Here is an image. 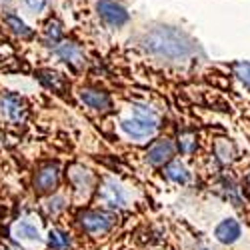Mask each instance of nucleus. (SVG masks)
Here are the masks:
<instances>
[{"label":"nucleus","instance_id":"7","mask_svg":"<svg viewBox=\"0 0 250 250\" xmlns=\"http://www.w3.org/2000/svg\"><path fill=\"white\" fill-rule=\"evenodd\" d=\"M174 154H176V146L170 140H158L148 148L146 158L154 166H164V164H168L170 160H174Z\"/></svg>","mask_w":250,"mask_h":250},{"label":"nucleus","instance_id":"8","mask_svg":"<svg viewBox=\"0 0 250 250\" xmlns=\"http://www.w3.org/2000/svg\"><path fill=\"white\" fill-rule=\"evenodd\" d=\"M80 100L86 104L88 108H94V110H108L112 106V100L106 92H102V90H96V88H84V90H80Z\"/></svg>","mask_w":250,"mask_h":250},{"label":"nucleus","instance_id":"16","mask_svg":"<svg viewBox=\"0 0 250 250\" xmlns=\"http://www.w3.org/2000/svg\"><path fill=\"white\" fill-rule=\"evenodd\" d=\"M48 246H50V250H66L70 246V238H68V234H64L62 230H50Z\"/></svg>","mask_w":250,"mask_h":250},{"label":"nucleus","instance_id":"22","mask_svg":"<svg viewBox=\"0 0 250 250\" xmlns=\"http://www.w3.org/2000/svg\"><path fill=\"white\" fill-rule=\"evenodd\" d=\"M200 250H206V248H200Z\"/></svg>","mask_w":250,"mask_h":250},{"label":"nucleus","instance_id":"20","mask_svg":"<svg viewBox=\"0 0 250 250\" xmlns=\"http://www.w3.org/2000/svg\"><path fill=\"white\" fill-rule=\"evenodd\" d=\"M24 2H26V6H28L30 10H34V12L44 10V6H46V0H24Z\"/></svg>","mask_w":250,"mask_h":250},{"label":"nucleus","instance_id":"18","mask_svg":"<svg viewBox=\"0 0 250 250\" xmlns=\"http://www.w3.org/2000/svg\"><path fill=\"white\" fill-rule=\"evenodd\" d=\"M194 146H196V140H194V136H192L190 132L180 134V138H178V148H180V152L190 154V152L194 150Z\"/></svg>","mask_w":250,"mask_h":250},{"label":"nucleus","instance_id":"21","mask_svg":"<svg viewBox=\"0 0 250 250\" xmlns=\"http://www.w3.org/2000/svg\"><path fill=\"white\" fill-rule=\"evenodd\" d=\"M62 202H64V200H62L60 196H56L54 200H50V202H48V204H50V206H48V210H50V212H56V210H62V206H64V204H62Z\"/></svg>","mask_w":250,"mask_h":250},{"label":"nucleus","instance_id":"2","mask_svg":"<svg viewBox=\"0 0 250 250\" xmlns=\"http://www.w3.org/2000/svg\"><path fill=\"white\" fill-rule=\"evenodd\" d=\"M122 130L126 132L128 136L132 138H148L156 132V114L148 108L140 110L138 108V114L134 118H128V120H122Z\"/></svg>","mask_w":250,"mask_h":250},{"label":"nucleus","instance_id":"1","mask_svg":"<svg viewBox=\"0 0 250 250\" xmlns=\"http://www.w3.org/2000/svg\"><path fill=\"white\" fill-rule=\"evenodd\" d=\"M142 44L148 52L168 60H182L194 52V40L180 28L172 26L152 28L150 32L144 34Z\"/></svg>","mask_w":250,"mask_h":250},{"label":"nucleus","instance_id":"14","mask_svg":"<svg viewBox=\"0 0 250 250\" xmlns=\"http://www.w3.org/2000/svg\"><path fill=\"white\" fill-rule=\"evenodd\" d=\"M14 232H16L18 238H22V240H40V230L32 222H20L14 228Z\"/></svg>","mask_w":250,"mask_h":250},{"label":"nucleus","instance_id":"5","mask_svg":"<svg viewBox=\"0 0 250 250\" xmlns=\"http://www.w3.org/2000/svg\"><path fill=\"white\" fill-rule=\"evenodd\" d=\"M80 226L84 228L86 232L90 234H100V232H106L108 228L112 226V216L106 212H100V210H86L80 214Z\"/></svg>","mask_w":250,"mask_h":250},{"label":"nucleus","instance_id":"10","mask_svg":"<svg viewBox=\"0 0 250 250\" xmlns=\"http://www.w3.org/2000/svg\"><path fill=\"white\" fill-rule=\"evenodd\" d=\"M214 236L218 242L222 244H232L240 238V224L232 218H228V220H222L218 226H216V230H214Z\"/></svg>","mask_w":250,"mask_h":250},{"label":"nucleus","instance_id":"12","mask_svg":"<svg viewBox=\"0 0 250 250\" xmlns=\"http://www.w3.org/2000/svg\"><path fill=\"white\" fill-rule=\"evenodd\" d=\"M164 174H166V178L176 182V184H186V182L190 180V172L186 170V166L180 164V162H172V160L166 164Z\"/></svg>","mask_w":250,"mask_h":250},{"label":"nucleus","instance_id":"17","mask_svg":"<svg viewBox=\"0 0 250 250\" xmlns=\"http://www.w3.org/2000/svg\"><path fill=\"white\" fill-rule=\"evenodd\" d=\"M234 74L238 76V80L242 82L244 86L250 88V62H246V60L236 62V64H234Z\"/></svg>","mask_w":250,"mask_h":250},{"label":"nucleus","instance_id":"6","mask_svg":"<svg viewBox=\"0 0 250 250\" xmlns=\"http://www.w3.org/2000/svg\"><path fill=\"white\" fill-rule=\"evenodd\" d=\"M98 198L104 206H108V208H122L124 204H126V196H124L122 188L110 178L104 180L102 186L98 188Z\"/></svg>","mask_w":250,"mask_h":250},{"label":"nucleus","instance_id":"13","mask_svg":"<svg viewBox=\"0 0 250 250\" xmlns=\"http://www.w3.org/2000/svg\"><path fill=\"white\" fill-rule=\"evenodd\" d=\"M58 54H60V58L64 60V62H70V64H74V66L82 64V52L72 42H66V44L58 46Z\"/></svg>","mask_w":250,"mask_h":250},{"label":"nucleus","instance_id":"11","mask_svg":"<svg viewBox=\"0 0 250 250\" xmlns=\"http://www.w3.org/2000/svg\"><path fill=\"white\" fill-rule=\"evenodd\" d=\"M38 78H40V82H42L46 88H50V90H54V92H64V90H66V80H64V76H60V74L54 72V70H40V72H38Z\"/></svg>","mask_w":250,"mask_h":250},{"label":"nucleus","instance_id":"9","mask_svg":"<svg viewBox=\"0 0 250 250\" xmlns=\"http://www.w3.org/2000/svg\"><path fill=\"white\" fill-rule=\"evenodd\" d=\"M56 184H58V168L54 164L42 166L34 176V186L38 192H50L52 188H56Z\"/></svg>","mask_w":250,"mask_h":250},{"label":"nucleus","instance_id":"15","mask_svg":"<svg viewBox=\"0 0 250 250\" xmlns=\"http://www.w3.org/2000/svg\"><path fill=\"white\" fill-rule=\"evenodd\" d=\"M4 20H6V24H8L16 34H20V36H30V34H32V30L26 26V22H24V20L20 18L18 14L10 12V14L4 16Z\"/></svg>","mask_w":250,"mask_h":250},{"label":"nucleus","instance_id":"19","mask_svg":"<svg viewBox=\"0 0 250 250\" xmlns=\"http://www.w3.org/2000/svg\"><path fill=\"white\" fill-rule=\"evenodd\" d=\"M46 34H48L52 40H60V38H62V26L56 22V20H52V22H48Z\"/></svg>","mask_w":250,"mask_h":250},{"label":"nucleus","instance_id":"3","mask_svg":"<svg viewBox=\"0 0 250 250\" xmlns=\"http://www.w3.org/2000/svg\"><path fill=\"white\" fill-rule=\"evenodd\" d=\"M96 12H98V16L104 20V22H106L108 26H114V28L124 26L130 20L128 10L124 8L120 2H116V0H98L96 2Z\"/></svg>","mask_w":250,"mask_h":250},{"label":"nucleus","instance_id":"4","mask_svg":"<svg viewBox=\"0 0 250 250\" xmlns=\"http://www.w3.org/2000/svg\"><path fill=\"white\" fill-rule=\"evenodd\" d=\"M0 112H2V116L10 122H22L26 118V102L22 96L18 94H6L0 98Z\"/></svg>","mask_w":250,"mask_h":250}]
</instances>
